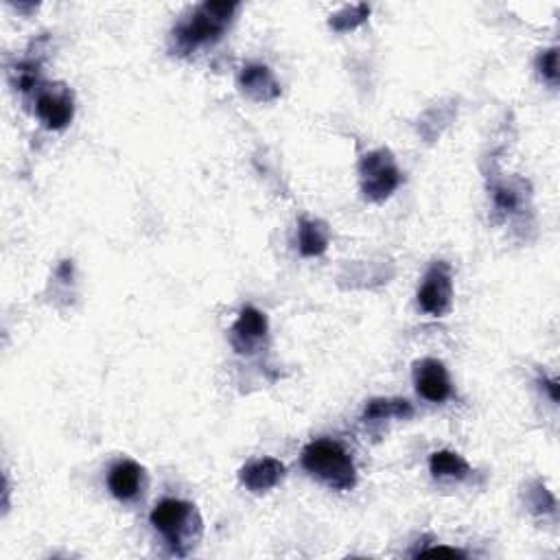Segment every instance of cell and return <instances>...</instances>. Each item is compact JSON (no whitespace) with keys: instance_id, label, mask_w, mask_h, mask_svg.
Instances as JSON below:
<instances>
[{"instance_id":"6da1fadb","label":"cell","mask_w":560,"mask_h":560,"mask_svg":"<svg viewBox=\"0 0 560 560\" xmlns=\"http://www.w3.org/2000/svg\"><path fill=\"white\" fill-rule=\"evenodd\" d=\"M151 525L165 536L173 556H186L202 539V517L189 501L162 499L151 510Z\"/></svg>"},{"instance_id":"7a4b0ae2","label":"cell","mask_w":560,"mask_h":560,"mask_svg":"<svg viewBox=\"0 0 560 560\" xmlns=\"http://www.w3.org/2000/svg\"><path fill=\"white\" fill-rule=\"evenodd\" d=\"M237 3H204L191 16H186L173 29V40L180 53H193L202 46L215 44L224 38L226 29L235 18Z\"/></svg>"},{"instance_id":"3957f363","label":"cell","mask_w":560,"mask_h":560,"mask_svg":"<svg viewBox=\"0 0 560 560\" xmlns=\"http://www.w3.org/2000/svg\"><path fill=\"white\" fill-rule=\"evenodd\" d=\"M302 466L333 490H350L357 484V466L340 442L320 438L302 451Z\"/></svg>"},{"instance_id":"277c9868","label":"cell","mask_w":560,"mask_h":560,"mask_svg":"<svg viewBox=\"0 0 560 560\" xmlns=\"http://www.w3.org/2000/svg\"><path fill=\"white\" fill-rule=\"evenodd\" d=\"M361 193L368 202H385L403 184V173L390 149H375L359 162Z\"/></svg>"},{"instance_id":"5b68a950","label":"cell","mask_w":560,"mask_h":560,"mask_svg":"<svg viewBox=\"0 0 560 560\" xmlns=\"http://www.w3.org/2000/svg\"><path fill=\"white\" fill-rule=\"evenodd\" d=\"M453 305V274L447 261H436L429 267L423 285L418 289V307L427 315L442 318Z\"/></svg>"},{"instance_id":"8992f818","label":"cell","mask_w":560,"mask_h":560,"mask_svg":"<svg viewBox=\"0 0 560 560\" xmlns=\"http://www.w3.org/2000/svg\"><path fill=\"white\" fill-rule=\"evenodd\" d=\"M35 114L46 130H64L75 116V97L64 84L40 88L35 99Z\"/></svg>"},{"instance_id":"52a82bcc","label":"cell","mask_w":560,"mask_h":560,"mask_svg":"<svg viewBox=\"0 0 560 560\" xmlns=\"http://www.w3.org/2000/svg\"><path fill=\"white\" fill-rule=\"evenodd\" d=\"M267 318L265 313L256 307H243L237 322L230 329V344L239 355H252L259 350L263 340L267 337Z\"/></svg>"},{"instance_id":"ba28073f","label":"cell","mask_w":560,"mask_h":560,"mask_svg":"<svg viewBox=\"0 0 560 560\" xmlns=\"http://www.w3.org/2000/svg\"><path fill=\"white\" fill-rule=\"evenodd\" d=\"M414 383L416 392L429 403H445L453 392L445 364L431 357L420 359L414 364Z\"/></svg>"},{"instance_id":"9c48e42d","label":"cell","mask_w":560,"mask_h":560,"mask_svg":"<svg viewBox=\"0 0 560 560\" xmlns=\"http://www.w3.org/2000/svg\"><path fill=\"white\" fill-rule=\"evenodd\" d=\"M285 464L276 458H259L252 460L239 471L241 484L250 490V493H267V490L276 488L285 480Z\"/></svg>"},{"instance_id":"30bf717a","label":"cell","mask_w":560,"mask_h":560,"mask_svg":"<svg viewBox=\"0 0 560 560\" xmlns=\"http://www.w3.org/2000/svg\"><path fill=\"white\" fill-rule=\"evenodd\" d=\"M239 88L256 103H270L280 97V84L265 64H248L239 73Z\"/></svg>"},{"instance_id":"8fae6325","label":"cell","mask_w":560,"mask_h":560,"mask_svg":"<svg viewBox=\"0 0 560 560\" xmlns=\"http://www.w3.org/2000/svg\"><path fill=\"white\" fill-rule=\"evenodd\" d=\"M108 488L119 501L136 499L145 488V469L134 460H119L108 473Z\"/></svg>"},{"instance_id":"7c38bea8","label":"cell","mask_w":560,"mask_h":560,"mask_svg":"<svg viewBox=\"0 0 560 560\" xmlns=\"http://www.w3.org/2000/svg\"><path fill=\"white\" fill-rule=\"evenodd\" d=\"M331 230L320 219H300L298 250L302 256H322L329 248Z\"/></svg>"},{"instance_id":"4fadbf2b","label":"cell","mask_w":560,"mask_h":560,"mask_svg":"<svg viewBox=\"0 0 560 560\" xmlns=\"http://www.w3.org/2000/svg\"><path fill=\"white\" fill-rule=\"evenodd\" d=\"M414 416V405L405 399H372L368 401L361 420L368 425L385 423V420H407Z\"/></svg>"},{"instance_id":"5bb4252c","label":"cell","mask_w":560,"mask_h":560,"mask_svg":"<svg viewBox=\"0 0 560 560\" xmlns=\"http://www.w3.org/2000/svg\"><path fill=\"white\" fill-rule=\"evenodd\" d=\"M429 471L436 480H466L473 471L469 462H466L460 453L455 451H436L429 458Z\"/></svg>"},{"instance_id":"9a60e30c","label":"cell","mask_w":560,"mask_h":560,"mask_svg":"<svg viewBox=\"0 0 560 560\" xmlns=\"http://www.w3.org/2000/svg\"><path fill=\"white\" fill-rule=\"evenodd\" d=\"M493 204L501 217L517 213L523 204V182H499L493 186Z\"/></svg>"},{"instance_id":"2e32d148","label":"cell","mask_w":560,"mask_h":560,"mask_svg":"<svg viewBox=\"0 0 560 560\" xmlns=\"http://www.w3.org/2000/svg\"><path fill=\"white\" fill-rule=\"evenodd\" d=\"M368 18H370V5H366V3L350 5V7L335 11L329 20V27L337 33H346V31H353L364 25Z\"/></svg>"},{"instance_id":"e0dca14e","label":"cell","mask_w":560,"mask_h":560,"mask_svg":"<svg viewBox=\"0 0 560 560\" xmlns=\"http://www.w3.org/2000/svg\"><path fill=\"white\" fill-rule=\"evenodd\" d=\"M14 77H16V88L20 92H31L35 88H40V64L33 60L22 62L20 66H16Z\"/></svg>"},{"instance_id":"ac0fdd59","label":"cell","mask_w":560,"mask_h":560,"mask_svg":"<svg viewBox=\"0 0 560 560\" xmlns=\"http://www.w3.org/2000/svg\"><path fill=\"white\" fill-rule=\"evenodd\" d=\"M528 504H530V510L536 512V515H545V512H556V499L550 495V490H547L541 482H534L530 486Z\"/></svg>"},{"instance_id":"d6986e66","label":"cell","mask_w":560,"mask_h":560,"mask_svg":"<svg viewBox=\"0 0 560 560\" xmlns=\"http://www.w3.org/2000/svg\"><path fill=\"white\" fill-rule=\"evenodd\" d=\"M536 70H539L541 77L547 81V84L558 86L560 70H558V49H556V46L539 53V57H536Z\"/></svg>"},{"instance_id":"ffe728a7","label":"cell","mask_w":560,"mask_h":560,"mask_svg":"<svg viewBox=\"0 0 560 560\" xmlns=\"http://www.w3.org/2000/svg\"><path fill=\"white\" fill-rule=\"evenodd\" d=\"M418 554L423 556H451V558H466V552L462 550H455V547H429V550H420Z\"/></svg>"},{"instance_id":"44dd1931","label":"cell","mask_w":560,"mask_h":560,"mask_svg":"<svg viewBox=\"0 0 560 560\" xmlns=\"http://www.w3.org/2000/svg\"><path fill=\"white\" fill-rule=\"evenodd\" d=\"M541 385H545V390L550 392V399L558 403V381L556 379H541Z\"/></svg>"}]
</instances>
